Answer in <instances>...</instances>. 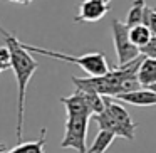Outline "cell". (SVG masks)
<instances>
[{
	"label": "cell",
	"mask_w": 156,
	"mask_h": 153,
	"mask_svg": "<svg viewBox=\"0 0 156 153\" xmlns=\"http://www.w3.org/2000/svg\"><path fill=\"white\" fill-rule=\"evenodd\" d=\"M144 7H146L144 0H134V2H133L131 9H129V12H128V17H126V22H124L126 27L131 29V27H134V25H141Z\"/></svg>",
	"instance_id": "4fadbf2b"
},
{
	"label": "cell",
	"mask_w": 156,
	"mask_h": 153,
	"mask_svg": "<svg viewBox=\"0 0 156 153\" xmlns=\"http://www.w3.org/2000/svg\"><path fill=\"white\" fill-rule=\"evenodd\" d=\"M111 31H112V42H114L116 56H118V66H124L141 56L139 49L136 46H133L131 41H129V29L124 25V22L112 19Z\"/></svg>",
	"instance_id": "277c9868"
},
{
	"label": "cell",
	"mask_w": 156,
	"mask_h": 153,
	"mask_svg": "<svg viewBox=\"0 0 156 153\" xmlns=\"http://www.w3.org/2000/svg\"><path fill=\"white\" fill-rule=\"evenodd\" d=\"M0 62L2 64H5L7 67H10V52H9V49L5 47H0Z\"/></svg>",
	"instance_id": "ac0fdd59"
},
{
	"label": "cell",
	"mask_w": 156,
	"mask_h": 153,
	"mask_svg": "<svg viewBox=\"0 0 156 153\" xmlns=\"http://www.w3.org/2000/svg\"><path fill=\"white\" fill-rule=\"evenodd\" d=\"M139 54L143 57H149V59H156V35H151V39L148 41V44L143 46L139 49Z\"/></svg>",
	"instance_id": "e0dca14e"
},
{
	"label": "cell",
	"mask_w": 156,
	"mask_h": 153,
	"mask_svg": "<svg viewBox=\"0 0 156 153\" xmlns=\"http://www.w3.org/2000/svg\"><path fill=\"white\" fill-rule=\"evenodd\" d=\"M44 146H45V128H42L39 140L19 143L17 146H14L12 150H9L5 153H44Z\"/></svg>",
	"instance_id": "8fae6325"
},
{
	"label": "cell",
	"mask_w": 156,
	"mask_h": 153,
	"mask_svg": "<svg viewBox=\"0 0 156 153\" xmlns=\"http://www.w3.org/2000/svg\"><path fill=\"white\" fill-rule=\"evenodd\" d=\"M0 34L5 39V47L10 52V67L15 74L17 81V135L19 141L22 140L24 135V115H25V94H27V86L29 81L32 79L34 72L37 71L39 62L30 56V52L25 51L22 42L15 37L14 34L7 32L0 25Z\"/></svg>",
	"instance_id": "6da1fadb"
},
{
	"label": "cell",
	"mask_w": 156,
	"mask_h": 153,
	"mask_svg": "<svg viewBox=\"0 0 156 153\" xmlns=\"http://www.w3.org/2000/svg\"><path fill=\"white\" fill-rule=\"evenodd\" d=\"M114 99H119V101L129 103V104H134V106H141V108L156 106V93H153L148 88H139L136 91L124 93V94L116 96Z\"/></svg>",
	"instance_id": "52a82bcc"
},
{
	"label": "cell",
	"mask_w": 156,
	"mask_h": 153,
	"mask_svg": "<svg viewBox=\"0 0 156 153\" xmlns=\"http://www.w3.org/2000/svg\"><path fill=\"white\" fill-rule=\"evenodd\" d=\"M102 98H104V109L111 115V118L114 119V121L118 123L131 138H134V133H136L138 125L133 121V118L129 116V113L124 109V106H121L119 103L112 101V98H106V96H102Z\"/></svg>",
	"instance_id": "5b68a950"
},
{
	"label": "cell",
	"mask_w": 156,
	"mask_h": 153,
	"mask_svg": "<svg viewBox=\"0 0 156 153\" xmlns=\"http://www.w3.org/2000/svg\"><path fill=\"white\" fill-rule=\"evenodd\" d=\"M5 150H7V146L4 143H0V153H5Z\"/></svg>",
	"instance_id": "ffe728a7"
},
{
	"label": "cell",
	"mask_w": 156,
	"mask_h": 153,
	"mask_svg": "<svg viewBox=\"0 0 156 153\" xmlns=\"http://www.w3.org/2000/svg\"><path fill=\"white\" fill-rule=\"evenodd\" d=\"M59 101L64 104L67 116H89L91 118V113L86 106L81 91H76L72 96H62V98H59Z\"/></svg>",
	"instance_id": "ba28073f"
},
{
	"label": "cell",
	"mask_w": 156,
	"mask_h": 153,
	"mask_svg": "<svg viewBox=\"0 0 156 153\" xmlns=\"http://www.w3.org/2000/svg\"><path fill=\"white\" fill-rule=\"evenodd\" d=\"M22 46H24V49L29 52H35V54H42V56H47V57L59 59V61L79 66V67L84 69L91 78L104 76L106 72L111 69L108 64V61H106V56L102 54V52H89V54H82V56H69V54H64V52H55V51H51V49H42V47H37V46L24 44V42H22Z\"/></svg>",
	"instance_id": "7a4b0ae2"
},
{
	"label": "cell",
	"mask_w": 156,
	"mask_h": 153,
	"mask_svg": "<svg viewBox=\"0 0 156 153\" xmlns=\"http://www.w3.org/2000/svg\"><path fill=\"white\" fill-rule=\"evenodd\" d=\"M82 98H84L86 106H87L89 113H91V118L104 111V98L102 96L94 94V93H82Z\"/></svg>",
	"instance_id": "9a60e30c"
},
{
	"label": "cell",
	"mask_w": 156,
	"mask_h": 153,
	"mask_svg": "<svg viewBox=\"0 0 156 153\" xmlns=\"http://www.w3.org/2000/svg\"><path fill=\"white\" fill-rule=\"evenodd\" d=\"M89 116H67L66 119V133L61 141V148H72L77 153H86V138H87Z\"/></svg>",
	"instance_id": "3957f363"
},
{
	"label": "cell",
	"mask_w": 156,
	"mask_h": 153,
	"mask_svg": "<svg viewBox=\"0 0 156 153\" xmlns=\"http://www.w3.org/2000/svg\"><path fill=\"white\" fill-rule=\"evenodd\" d=\"M94 118V121L98 123V126H99V129H102V131H109V133H112V135L116 136V138H126V140H129V141H133L134 138H131V136L128 135V133L124 131V129L121 128V126L118 125V123L114 121V119L111 118V115H109L108 111H102V113H99V115H96V116H92Z\"/></svg>",
	"instance_id": "9c48e42d"
},
{
	"label": "cell",
	"mask_w": 156,
	"mask_h": 153,
	"mask_svg": "<svg viewBox=\"0 0 156 153\" xmlns=\"http://www.w3.org/2000/svg\"><path fill=\"white\" fill-rule=\"evenodd\" d=\"M9 2H15V4H22V5H29L30 2H34V0H9Z\"/></svg>",
	"instance_id": "d6986e66"
},
{
	"label": "cell",
	"mask_w": 156,
	"mask_h": 153,
	"mask_svg": "<svg viewBox=\"0 0 156 153\" xmlns=\"http://www.w3.org/2000/svg\"><path fill=\"white\" fill-rule=\"evenodd\" d=\"M5 69H7V66H5V64H2V62H0V74H2V72H4Z\"/></svg>",
	"instance_id": "44dd1931"
},
{
	"label": "cell",
	"mask_w": 156,
	"mask_h": 153,
	"mask_svg": "<svg viewBox=\"0 0 156 153\" xmlns=\"http://www.w3.org/2000/svg\"><path fill=\"white\" fill-rule=\"evenodd\" d=\"M151 39V32L148 31V27L144 25H134L129 29V41L133 46H136L138 49H141L143 46L148 44V41Z\"/></svg>",
	"instance_id": "5bb4252c"
},
{
	"label": "cell",
	"mask_w": 156,
	"mask_h": 153,
	"mask_svg": "<svg viewBox=\"0 0 156 153\" xmlns=\"http://www.w3.org/2000/svg\"><path fill=\"white\" fill-rule=\"evenodd\" d=\"M148 89H151V91L153 93H156V82H154V84H151V86H149V88Z\"/></svg>",
	"instance_id": "603a6c76"
},
{
	"label": "cell",
	"mask_w": 156,
	"mask_h": 153,
	"mask_svg": "<svg viewBox=\"0 0 156 153\" xmlns=\"http://www.w3.org/2000/svg\"><path fill=\"white\" fill-rule=\"evenodd\" d=\"M114 138H116V136L112 135V133L99 129V133L96 135L92 145L87 148V151H86V153H106V150L111 146V143L114 141Z\"/></svg>",
	"instance_id": "7c38bea8"
},
{
	"label": "cell",
	"mask_w": 156,
	"mask_h": 153,
	"mask_svg": "<svg viewBox=\"0 0 156 153\" xmlns=\"http://www.w3.org/2000/svg\"><path fill=\"white\" fill-rule=\"evenodd\" d=\"M138 82L141 88H149L156 82V59L143 57L141 64L138 69Z\"/></svg>",
	"instance_id": "30bf717a"
},
{
	"label": "cell",
	"mask_w": 156,
	"mask_h": 153,
	"mask_svg": "<svg viewBox=\"0 0 156 153\" xmlns=\"http://www.w3.org/2000/svg\"><path fill=\"white\" fill-rule=\"evenodd\" d=\"M96 2H101V4H104V5H109V2H111V0H96Z\"/></svg>",
	"instance_id": "7402d4cb"
},
{
	"label": "cell",
	"mask_w": 156,
	"mask_h": 153,
	"mask_svg": "<svg viewBox=\"0 0 156 153\" xmlns=\"http://www.w3.org/2000/svg\"><path fill=\"white\" fill-rule=\"evenodd\" d=\"M109 12V5H104L96 0H84L79 7V14L74 17V22H98Z\"/></svg>",
	"instance_id": "8992f818"
},
{
	"label": "cell",
	"mask_w": 156,
	"mask_h": 153,
	"mask_svg": "<svg viewBox=\"0 0 156 153\" xmlns=\"http://www.w3.org/2000/svg\"><path fill=\"white\" fill-rule=\"evenodd\" d=\"M141 25L148 27V31L151 32V35H156V9H151L146 5L144 12H143V22Z\"/></svg>",
	"instance_id": "2e32d148"
}]
</instances>
